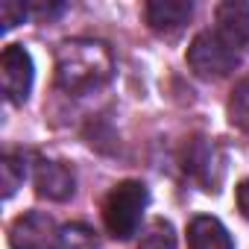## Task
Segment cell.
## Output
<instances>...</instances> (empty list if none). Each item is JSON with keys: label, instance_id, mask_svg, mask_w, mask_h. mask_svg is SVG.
<instances>
[{"label": "cell", "instance_id": "1", "mask_svg": "<svg viewBox=\"0 0 249 249\" xmlns=\"http://www.w3.org/2000/svg\"><path fill=\"white\" fill-rule=\"evenodd\" d=\"M114 76V56L108 44L94 38H71L56 50V88L73 97L106 88Z\"/></svg>", "mask_w": 249, "mask_h": 249}, {"label": "cell", "instance_id": "2", "mask_svg": "<svg viewBox=\"0 0 249 249\" xmlns=\"http://www.w3.org/2000/svg\"><path fill=\"white\" fill-rule=\"evenodd\" d=\"M147 205H150V191L144 182L138 179L117 182L103 199V223L108 234L117 240H129L132 234H138Z\"/></svg>", "mask_w": 249, "mask_h": 249}, {"label": "cell", "instance_id": "3", "mask_svg": "<svg viewBox=\"0 0 249 249\" xmlns=\"http://www.w3.org/2000/svg\"><path fill=\"white\" fill-rule=\"evenodd\" d=\"M179 167L182 173L205 194H217L223 179H226V167H229V156L226 150L208 138V135H191L182 150H179Z\"/></svg>", "mask_w": 249, "mask_h": 249}, {"label": "cell", "instance_id": "4", "mask_svg": "<svg viewBox=\"0 0 249 249\" xmlns=\"http://www.w3.org/2000/svg\"><path fill=\"white\" fill-rule=\"evenodd\" d=\"M185 62L194 71V76H199L205 82H217V79H226L231 71H237L240 53L217 30H202L188 44Z\"/></svg>", "mask_w": 249, "mask_h": 249}, {"label": "cell", "instance_id": "5", "mask_svg": "<svg viewBox=\"0 0 249 249\" xmlns=\"http://www.w3.org/2000/svg\"><path fill=\"white\" fill-rule=\"evenodd\" d=\"M36 82V65L33 56L24 44H9L0 56V85H3V97L12 106H24L30 100Z\"/></svg>", "mask_w": 249, "mask_h": 249}, {"label": "cell", "instance_id": "6", "mask_svg": "<svg viewBox=\"0 0 249 249\" xmlns=\"http://www.w3.org/2000/svg\"><path fill=\"white\" fill-rule=\"evenodd\" d=\"M62 229L44 211H27L9 226V246L12 249H56Z\"/></svg>", "mask_w": 249, "mask_h": 249}, {"label": "cell", "instance_id": "7", "mask_svg": "<svg viewBox=\"0 0 249 249\" xmlns=\"http://www.w3.org/2000/svg\"><path fill=\"white\" fill-rule=\"evenodd\" d=\"M36 194L50 202H68L76 194V173L71 164L56 161V159H38L33 170Z\"/></svg>", "mask_w": 249, "mask_h": 249}, {"label": "cell", "instance_id": "8", "mask_svg": "<svg viewBox=\"0 0 249 249\" xmlns=\"http://www.w3.org/2000/svg\"><path fill=\"white\" fill-rule=\"evenodd\" d=\"M191 18H194L191 0H150V3H144V21L150 24L153 33L164 38H176Z\"/></svg>", "mask_w": 249, "mask_h": 249}, {"label": "cell", "instance_id": "9", "mask_svg": "<svg viewBox=\"0 0 249 249\" xmlns=\"http://www.w3.org/2000/svg\"><path fill=\"white\" fill-rule=\"evenodd\" d=\"M217 33L243 56L249 53V3L243 0H226L217 6Z\"/></svg>", "mask_w": 249, "mask_h": 249}, {"label": "cell", "instance_id": "10", "mask_svg": "<svg viewBox=\"0 0 249 249\" xmlns=\"http://www.w3.org/2000/svg\"><path fill=\"white\" fill-rule=\"evenodd\" d=\"M188 249H234L229 229L208 214H199L188 223Z\"/></svg>", "mask_w": 249, "mask_h": 249}, {"label": "cell", "instance_id": "11", "mask_svg": "<svg viewBox=\"0 0 249 249\" xmlns=\"http://www.w3.org/2000/svg\"><path fill=\"white\" fill-rule=\"evenodd\" d=\"M138 249H176V231H173L170 220L153 217V220L141 229Z\"/></svg>", "mask_w": 249, "mask_h": 249}, {"label": "cell", "instance_id": "12", "mask_svg": "<svg viewBox=\"0 0 249 249\" xmlns=\"http://www.w3.org/2000/svg\"><path fill=\"white\" fill-rule=\"evenodd\" d=\"M27 179V159L21 153H6L0 159V185H3V196L12 199L18 194V188Z\"/></svg>", "mask_w": 249, "mask_h": 249}, {"label": "cell", "instance_id": "13", "mask_svg": "<svg viewBox=\"0 0 249 249\" xmlns=\"http://www.w3.org/2000/svg\"><path fill=\"white\" fill-rule=\"evenodd\" d=\"M229 120L240 132L249 135V73L234 85V91L229 97Z\"/></svg>", "mask_w": 249, "mask_h": 249}, {"label": "cell", "instance_id": "14", "mask_svg": "<svg viewBox=\"0 0 249 249\" xmlns=\"http://www.w3.org/2000/svg\"><path fill=\"white\" fill-rule=\"evenodd\" d=\"M59 246L62 249H100V240H97V231L82 226V223H73V226H65L62 234H59Z\"/></svg>", "mask_w": 249, "mask_h": 249}, {"label": "cell", "instance_id": "15", "mask_svg": "<svg viewBox=\"0 0 249 249\" xmlns=\"http://www.w3.org/2000/svg\"><path fill=\"white\" fill-rule=\"evenodd\" d=\"M27 18H30V3H15V0H3V3H0V24H3L6 33L12 27L24 24Z\"/></svg>", "mask_w": 249, "mask_h": 249}, {"label": "cell", "instance_id": "16", "mask_svg": "<svg viewBox=\"0 0 249 249\" xmlns=\"http://www.w3.org/2000/svg\"><path fill=\"white\" fill-rule=\"evenodd\" d=\"M68 6L65 3H44V0H36V3H30V18H36L38 24H50L56 21Z\"/></svg>", "mask_w": 249, "mask_h": 249}, {"label": "cell", "instance_id": "17", "mask_svg": "<svg viewBox=\"0 0 249 249\" xmlns=\"http://www.w3.org/2000/svg\"><path fill=\"white\" fill-rule=\"evenodd\" d=\"M234 199H237V211L249 220V179H243L234 191Z\"/></svg>", "mask_w": 249, "mask_h": 249}, {"label": "cell", "instance_id": "18", "mask_svg": "<svg viewBox=\"0 0 249 249\" xmlns=\"http://www.w3.org/2000/svg\"><path fill=\"white\" fill-rule=\"evenodd\" d=\"M56 249H62V246H56Z\"/></svg>", "mask_w": 249, "mask_h": 249}]
</instances>
